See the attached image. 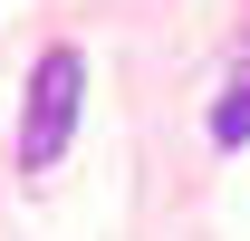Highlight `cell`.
I'll list each match as a JSON object with an SVG mask.
<instances>
[{
    "label": "cell",
    "mask_w": 250,
    "mask_h": 241,
    "mask_svg": "<svg viewBox=\"0 0 250 241\" xmlns=\"http://www.w3.org/2000/svg\"><path fill=\"white\" fill-rule=\"evenodd\" d=\"M77 96H87V58H77V48H48V58L29 68V116H20V164H29V174H48L67 154Z\"/></svg>",
    "instance_id": "6da1fadb"
},
{
    "label": "cell",
    "mask_w": 250,
    "mask_h": 241,
    "mask_svg": "<svg viewBox=\"0 0 250 241\" xmlns=\"http://www.w3.org/2000/svg\"><path fill=\"white\" fill-rule=\"evenodd\" d=\"M212 145H250V48L231 58V87L212 106Z\"/></svg>",
    "instance_id": "7a4b0ae2"
}]
</instances>
